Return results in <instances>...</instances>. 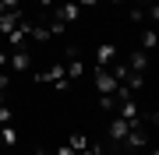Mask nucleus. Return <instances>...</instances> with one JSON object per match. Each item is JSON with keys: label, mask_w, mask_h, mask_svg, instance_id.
Here are the masks:
<instances>
[{"label": "nucleus", "mask_w": 159, "mask_h": 155, "mask_svg": "<svg viewBox=\"0 0 159 155\" xmlns=\"http://www.w3.org/2000/svg\"><path fill=\"white\" fill-rule=\"evenodd\" d=\"M32 71V50H11L7 53V74H29Z\"/></svg>", "instance_id": "obj_1"}, {"label": "nucleus", "mask_w": 159, "mask_h": 155, "mask_svg": "<svg viewBox=\"0 0 159 155\" xmlns=\"http://www.w3.org/2000/svg\"><path fill=\"white\" fill-rule=\"evenodd\" d=\"M50 18H53V21L71 25V21H78V18H81V7L74 4V0H64V4H53V7H50Z\"/></svg>", "instance_id": "obj_2"}, {"label": "nucleus", "mask_w": 159, "mask_h": 155, "mask_svg": "<svg viewBox=\"0 0 159 155\" xmlns=\"http://www.w3.org/2000/svg\"><path fill=\"white\" fill-rule=\"evenodd\" d=\"M127 134H131V120L113 116V120H110V141H113V148H120V144L127 141Z\"/></svg>", "instance_id": "obj_3"}, {"label": "nucleus", "mask_w": 159, "mask_h": 155, "mask_svg": "<svg viewBox=\"0 0 159 155\" xmlns=\"http://www.w3.org/2000/svg\"><path fill=\"white\" fill-rule=\"evenodd\" d=\"M127 71L131 74H138V78H145V71H148V53L145 50H134V53H127Z\"/></svg>", "instance_id": "obj_4"}, {"label": "nucleus", "mask_w": 159, "mask_h": 155, "mask_svg": "<svg viewBox=\"0 0 159 155\" xmlns=\"http://www.w3.org/2000/svg\"><path fill=\"white\" fill-rule=\"evenodd\" d=\"M92 78H96V88H99V95H110L117 88V78L110 74V67H96L92 71Z\"/></svg>", "instance_id": "obj_5"}, {"label": "nucleus", "mask_w": 159, "mask_h": 155, "mask_svg": "<svg viewBox=\"0 0 159 155\" xmlns=\"http://www.w3.org/2000/svg\"><path fill=\"white\" fill-rule=\"evenodd\" d=\"M117 60H120V50L113 46V42H102V46L96 50V67H113Z\"/></svg>", "instance_id": "obj_6"}, {"label": "nucleus", "mask_w": 159, "mask_h": 155, "mask_svg": "<svg viewBox=\"0 0 159 155\" xmlns=\"http://www.w3.org/2000/svg\"><path fill=\"white\" fill-rule=\"evenodd\" d=\"M0 144H4V148H14V144H18V131H14V123H4V127H0Z\"/></svg>", "instance_id": "obj_7"}, {"label": "nucleus", "mask_w": 159, "mask_h": 155, "mask_svg": "<svg viewBox=\"0 0 159 155\" xmlns=\"http://www.w3.org/2000/svg\"><path fill=\"white\" fill-rule=\"evenodd\" d=\"M67 144L74 148V155H81V152H89V148H92V141L85 138V134H71V141H67Z\"/></svg>", "instance_id": "obj_8"}, {"label": "nucleus", "mask_w": 159, "mask_h": 155, "mask_svg": "<svg viewBox=\"0 0 159 155\" xmlns=\"http://www.w3.org/2000/svg\"><path fill=\"white\" fill-rule=\"evenodd\" d=\"M156 46H159V35H156V28H145V32H142V50L148 53V50H156Z\"/></svg>", "instance_id": "obj_9"}, {"label": "nucleus", "mask_w": 159, "mask_h": 155, "mask_svg": "<svg viewBox=\"0 0 159 155\" xmlns=\"http://www.w3.org/2000/svg\"><path fill=\"white\" fill-rule=\"evenodd\" d=\"M4 123H11V106H7V102L0 106V127H4Z\"/></svg>", "instance_id": "obj_10"}, {"label": "nucleus", "mask_w": 159, "mask_h": 155, "mask_svg": "<svg viewBox=\"0 0 159 155\" xmlns=\"http://www.w3.org/2000/svg\"><path fill=\"white\" fill-rule=\"evenodd\" d=\"M53 155H74V148H71V144H57V152H53Z\"/></svg>", "instance_id": "obj_11"}, {"label": "nucleus", "mask_w": 159, "mask_h": 155, "mask_svg": "<svg viewBox=\"0 0 159 155\" xmlns=\"http://www.w3.org/2000/svg\"><path fill=\"white\" fill-rule=\"evenodd\" d=\"M74 4H78V7H81V11H85V7H96V4H99V0H74Z\"/></svg>", "instance_id": "obj_12"}, {"label": "nucleus", "mask_w": 159, "mask_h": 155, "mask_svg": "<svg viewBox=\"0 0 159 155\" xmlns=\"http://www.w3.org/2000/svg\"><path fill=\"white\" fill-rule=\"evenodd\" d=\"M35 4H39V7H43V11H50V7H53V4H57V0H35Z\"/></svg>", "instance_id": "obj_13"}, {"label": "nucleus", "mask_w": 159, "mask_h": 155, "mask_svg": "<svg viewBox=\"0 0 159 155\" xmlns=\"http://www.w3.org/2000/svg\"><path fill=\"white\" fill-rule=\"evenodd\" d=\"M138 155H159L156 148H142V152H138Z\"/></svg>", "instance_id": "obj_14"}, {"label": "nucleus", "mask_w": 159, "mask_h": 155, "mask_svg": "<svg viewBox=\"0 0 159 155\" xmlns=\"http://www.w3.org/2000/svg\"><path fill=\"white\" fill-rule=\"evenodd\" d=\"M148 4H156V0H138V7H148Z\"/></svg>", "instance_id": "obj_15"}, {"label": "nucleus", "mask_w": 159, "mask_h": 155, "mask_svg": "<svg viewBox=\"0 0 159 155\" xmlns=\"http://www.w3.org/2000/svg\"><path fill=\"white\" fill-rule=\"evenodd\" d=\"M110 4H117V7H124V4H127V0H110Z\"/></svg>", "instance_id": "obj_16"}]
</instances>
